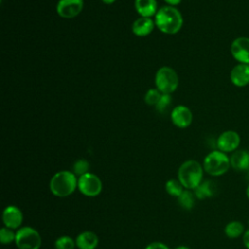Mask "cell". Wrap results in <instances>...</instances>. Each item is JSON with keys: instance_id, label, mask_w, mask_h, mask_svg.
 <instances>
[{"instance_id": "14", "label": "cell", "mask_w": 249, "mask_h": 249, "mask_svg": "<svg viewBox=\"0 0 249 249\" xmlns=\"http://www.w3.org/2000/svg\"><path fill=\"white\" fill-rule=\"evenodd\" d=\"M155 20L151 18L140 17L136 18L131 26V30L137 37H146L150 35L155 28Z\"/></svg>"}, {"instance_id": "23", "label": "cell", "mask_w": 249, "mask_h": 249, "mask_svg": "<svg viewBox=\"0 0 249 249\" xmlns=\"http://www.w3.org/2000/svg\"><path fill=\"white\" fill-rule=\"evenodd\" d=\"M76 241H74L70 236L64 235L58 237L54 242L55 249H74Z\"/></svg>"}, {"instance_id": "2", "label": "cell", "mask_w": 249, "mask_h": 249, "mask_svg": "<svg viewBox=\"0 0 249 249\" xmlns=\"http://www.w3.org/2000/svg\"><path fill=\"white\" fill-rule=\"evenodd\" d=\"M203 170V166L197 160H186L178 169V180L187 190H195L202 182Z\"/></svg>"}, {"instance_id": "3", "label": "cell", "mask_w": 249, "mask_h": 249, "mask_svg": "<svg viewBox=\"0 0 249 249\" xmlns=\"http://www.w3.org/2000/svg\"><path fill=\"white\" fill-rule=\"evenodd\" d=\"M78 187V179L74 172L61 170L56 172L50 181V190L55 196L65 197L74 193Z\"/></svg>"}, {"instance_id": "21", "label": "cell", "mask_w": 249, "mask_h": 249, "mask_svg": "<svg viewBox=\"0 0 249 249\" xmlns=\"http://www.w3.org/2000/svg\"><path fill=\"white\" fill-rule=\"evenodd\" d=\"M183 186L180 183L179 180H175V179H170L166 182L165 184V190L167 192L168 195L178 197L182 193H183Z\"/></svg>"}, {"instance_id": "30", "label": "cell", "mask_w": 249, "mask_h": 249, "mask_svg": "<svg viewBox=\"0 0 249 249\" xmlns=\"http://www.w3.org/2000/svg\"><path fill=\"white\" fill-rule=\"evenodd\" d=\"M104 4H106V5H111V4H113L116 0H101Z\"/></svg>"}, {"instance_id": "27", "label": "cell", "mask_w": 249, "mask_h": 249, "mask_svg": "<svg viewBox=\"0 0 249 249\" xmlns=\"http://www.w3.org/2000/svg\"><path fill=\"white\" fill-rule=\"evenodd\" d=\"M145 249H169V248L161 242H152L149 245H147Z\"/></svg>"}, {"instance_id": "10", "label": "cell", "mask_w": 249, "mask_h": 249, "mask_svg": "<svg viewBox=\"0 0 249 249\" xmlns=\"http://www.w3.org/2000/svg\"><path fill=\"white\" fill-rule=\"evenodd\" d=\"M84 8V0H59L56 5V13L62 18L77 17Z\"/></svg>"}, {"instance_id": "13", "label": "cell", "mask_w": 249, "mask_h": 249, "mask_svg": "<svg viewBox=\"0 0 249 249\" xmlns=\"http://www.w3.org/2000/svg\"><path fill=\"white\" fill-rule=\"evenodd\" d=\"M2 219L4 225L7 228L15 230L21 226L23 221V215L19 208L14 205H10L4 209Z\"/></svg>"}, {"instance_id": "29", "label": "cell", "mask_w": 249, "mask_h": 249, "mask_svg": "<svg viewBox=\"0 0 249 249\" xmlns=\"http://www.w3.org/2000/svg\"><path fill=\"white\" fill-rule=\"evenodd\" d=\"M165 3H167L169 6H177L178 4L181 3L182 0H163Z\"/></svg>"}, {"instance_id": "32", "label": "cell", "mask_w": 249, "mask_h": 249, "mask_svg": "<svg viewBox=\"0 0 249 249\" xmlns=\"http://www.w3.org/2000/svg\"><path fill=\"white\" fill-rule=\"evenodd\" d=\"M246 196H247V197L249 198V185H248L247 188H246Z\"/></svg>"}, {"instance_id": "15", "label": "cell", "mask_w": 249, "mask_h": 249, "mask_svg": "<svg viewBox=\"0 0 249 249\" xmlns=\"http://www.w3.org/2000/svg\"><path fill=\"white\" fill-rule=\"evenodd\" d=\"M134 8L137 14L143 18L156 16L159 10L157 0H134Z\"/></svg>"}, {"instance_id": "8", "label": "cell", "mask_w": 249, "mask_h": 249, "mask_svg": "<svg viewBox=\"0 0 249 249\" xmlns=\"http://www.w3.org/2000/svg\"><path fill=\"white\" fill-rule=\"evenodd\" d=\"M231 54L238 62L249 64V37L239 36L231 44Z\"/></svg>"}, {"instance_id": "11", "label": "cell", "mask_w": 249, "mask_h": 249, "mask_svg": "<svg viewBox=\"0 0 249 249\" xmlns=\"http://www.w3.org/2000/svg\"><path fill=\"white\" fill-rule=\"evenodd\" d=\"M172 124L179 128H186L191 125L193 122V113L185 105L175 106L170 114Z\"/></svg>"}, {"instance_id": "7", "label": "cell", "mask_w": 249, "mask_h": 249, "mask_svg": "<svg viewBox=\"0 0 249 249\" xmlns=\"http://www.w3.org/2000/svg\"><path fill=\"white\" fill-rule=\"evenodd\" d=\"M78 189L87 196H96L102 191V182L98 176L88 172L79 177Z\"/></svg>"}, {"instance_id": "4", "label": "cell", "mask_w": 249, "mask_h": 249, "mask_svg": "<svg viewBox=\"0 0 249 249\" xmlns=\"http://www.w3.org/2000/svg\"><path fill=\"white\" fill-rule=\"evenodd\" d=\"M203 169L211 176H221L225 174L230 166V158L220 150H214L206 155L203 160Z\"/></svg>"}, {"instance_id": "16", "label": "cell", "mask_w": 249, "mask_h": 249, "mask_svg": "<svg viewBox=\"0 0 249 249\" xmlns=\"http://www.w3.org/2000/svg\"><path fill=\"white\" fill-rule=\"evenodd\" d=\"M231 166L237 171L249 169V154L244 150H236L230 157Z\"/></svg>"}, {"instance_id": "1", "label": "cell", "mask_w": 249, "mask_h": 249, "mask_svg": "<svg viewBox=\"0 0 249 249\" xmlns=\"http://www.w3.org/2000/svg\"><path fill=\"white\" fill-rule=\"evenodd\" d=\"M156 27L164 34L173 35L180 31L183 25V17L178 9L173 6L160 8L155 16Z\"/></svg>"}, {"instance_id": "31", "label": "cell", "mask_w": 249, "mask_h": 249, "mask_svg": "<svg viewBox=\"0 0 249 249\" xmlns=\"http://www.w3.org/2000/svg\"><path fill=\"white\" fill-rule=\"evenodd\" d=\"M175 249H190V248H189V247H187V246L181 245V246H178V247H176Z\"/></svg>"}, {"instance_id": "20", "label": "cell", "mask_w": 249, "mask_h": 249, "mask_svg": "<svg viewBox=\"0 0 249 249\" xmlns=\"http://www.w3.org/2000/svg\"><path fill=\"white\" fill-rule=\"evenodd\" d=\"M195 194L190 190H184L183 193L177 197L179 205L187 210H190L195 205Z\"/></svg>"}, {"instance_id": "22", "label": "cell", "mask_w": 249, "mask_h": 249, "mask_svg": "<svg viewBox=\"0 0 249 249\" xmlns=\"http://www.w3.org/2000/svg\"><path fill=\"white\" fill-rule=\"evenodd\" d=\"M161 92L158 89H150L146 93H145V96H144V101L147 105H150V106H156L159 102V100L160 99V96H161Z\"/></svg>"}, {"instance_id": "25", "label": "cell", "mask_w": 249, "mask_h": 249, "mask_svg": "<svg viewBox=\"0 0 249 249\" xmlns=\"http://www.w3.org/2000/svg\"><path fill=\"white\" fill-rule=\"evenodd\" d=\"M16 239V233L7 227L0 230V240L2 244H10Z\"/></svg>"}, {"instance_id": "9", "label": "cell", "mask_w": 249, "mask_h": 249, "mask_svg": "<svg viewBox=\"0 0 249 249\" xmlns=\"http://www.w3.org/2000/svg\"><path fill=\"white\" fill-rule=\"evenodd\" d=\"M240 144V136L235 130H226L217 138V148L224 153H233Z\"/></svg>"}, {"instance_id": "26", "label": "cell", "mask_w": 249, "mask_h": 249, "mask_svg": "<svg viewBox=\"0 0 249 249\" xmlns=\"http://www.w3.org/2000/svg\"><path fill=\"white\" fill-rule=\"evenodd\" d=\"M171 102H172V99H171L170 94H164V93H162L161 96H160V99L159 100L158 104H157L155 107H156V109H157L158 112H160V113H164V112L168 109V107H169V105L171 104Z\"/></svg>"}, {"instance_id": "12", "label": "cell", "mask_w": 249, "mask_h": 249, "mask_svg": "<svg viewBox=\"0 0 249 249\" xmlns=\"http://www.w3.org/2000/svg\"><path fill=\"white\" fill-rule=\"evenodd\" d=\"M230 80L237 88H243L249 85V64L237 63L230 73Z\"/></svg>"}, {"instance_id": "33", "label": "cell", "mask_w": 249, "mask_h": 249, "mask_svg": "<svg viewBox=\"0 0 249 249\" xmlns=\"http://www.w3.org/2000/svg\"><path fill=\"white\" fill-rule=\"evenodd\" d=\"M248 154H249V151H248Z\"/></svg>"}, {"instance_id": "24", "label": "cell", "mask_w": 249, "mask_h": 249, "mask_svg": "<svg viewBox=\"0 0 249 249\" xmlns=\"http://www.w3.org/2000/svg\"><path fill=\"white\" fill-rule=\"evenodd\" d=\"M89 169V163L87 160H84V159H80V160H76L73 165V172L75 173L76 176L77 175L82 176V175L88 173Z\"/></svg>"}, {"instance_id": "5", "label": "cell", "mask_w": 249, "mask_h": 249, "mask_svg": "<svg viewBox=\"0 0 249 249\" xmlns=\"http://www.w3.org/2000/svg\"><path fill=\"white\" fill-rule=\"evenodd\" d=\"M155 86L161 93L171 94L179 86L178 74L173 68L162 66L156 72Z\"/></svg>"}, {"instance_id": "6", "label": "cell", "mask_w": 249, "mask_h": 249, "mask_svg": "<svg viewBox=\"0 0 249 249\" xmlns=\"http://www.w3.org/2000/svg\"><path fill=\"white\" fill-rule=\"evenodd\" d=\"M16 245L18 249H39L42 239L39 232L31 227H22L16 232Z\"/></svg>"}, {"instance_id": "19", "label": "cell", "mask_w": 249, "mask_h": 249, "mask_svg": "<svg viewBox=\"0 0 249 249\" xmlns=\"http://www.w3.org/2000/svg\"><path fill=\"white\" fill-rule=\"evenodd\" d=\"M224 231L228 237L236 238L244 233V225L239 221H231L226 225Z\"/></svg>"}, {"instance_id": "28", "label": "cell", "mask_w": 249, "mask_h": 249, "mask_svg": "<svg viewBox=\"0 0 249 249\" xmlns=\"http://www.w3.org/2000/svg\"><path fill=\"white\" fill-rule=\"evenodd\" d=\"M243 244L247 249H249V229L243 233Z\"/></svg>"}, {"instance_id": "17", "label": "cell", "mask_w": 249, "mask_h": 249, "mask_svg": "<svg viewBox=\"0 0 249 249\" xmlns=\"http://www.w3.org/2000/svg\"><path fill=\"white\" fill-rule=\"evenodd\" d=\"M76 246L79 249H95L98 244V237L93 231H83L76 238Z\"/></svg>"}, {"instance_id": "18", "label": "cell", "mask_w": 249, "mask_h": 249, "mask_svg": "<svg viewBox=\"0 0 249 249\" xmlns=\"http://www.w3.org/2000/svg\"><path fill=\"white\" fill-rule=\"evenodd\" d=\"M217 193V185L211 180L202 181L195 190L194 194L196 198L204 199L207 197H212Z\"/></svg>"}]
</instances>
